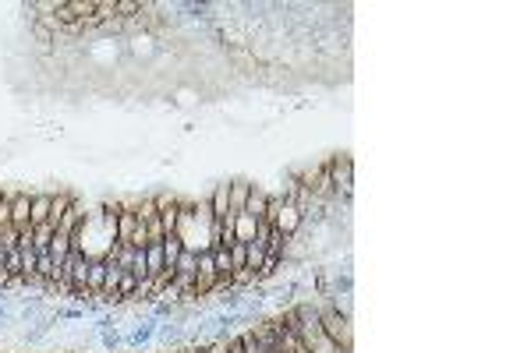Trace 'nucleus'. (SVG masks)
I'll list each match as a JSON object with an SVG mask.
<instances>
[{
    "instance_id": "1",
    "label": "nucleus",
    "mask_w": 531,
    "mask_h": 353,
    "mask_svg": "<svg viewBox=\"0 0 531 353\" xmlns=\"http://www.w3.org/2000/svg\"><path fill=\"white\" fill-rule=\"evenodd\" d=\"M280 322L305 343L308 353H340V350L330 343V336L323 332V325H319V311H315V308L294 304V308H287V311L280 315Z\"/></svg>"
},
{
    "instance_id": "2",
    "label": "nucleus",
    "mask_w": 531,
    "mask_h": 353,
    "mask_svg": "<svg viewBox=\"0 0 531 353\" xmlns=\"http://www.w3.org/2000/svg\"><path fill=\"white\" fill-rule=\"evenodd\" d=\"M319 325L330 336V343L340 350V353H351L354 350V325H351V315H340L333 304H323L319 308Z\"/></svg>"
},
{
    "instance_id": "3",
    "label": "nucleus",
    "mask_w": 531,
    "mask_h": 353,
    "mask_svg": "<svg viewBox=\"0 0 531 353\" xmlns=\"http://www.w3.org/2000/svg\"><path fill=\"white\" fill-rule=\"evenodd\" d=\"M326 166H330L333 198H351V191H354V166H351V156H333V159H326Z\"/></svg>"
},
{
    "instance_id": "4",
    "label": "nucleus",
    "mask_w": 531,
    "mask_h": 353,
    "mask_svg": "<svg viewBox=\"0 0 531 353\" xmlns=\"http://www.w3.org/2000/svg\"><path fill=\"white\" fill-rule=\"evenodd\" d=\"M11 226L18 233L32 230V195H11Z\"/></svg>"
},
{
    "instance_id": "5",
    "label": "nucleus",
    "mask_w": 531,
    "mask_h": 353,
    "mask_svg": "<svg viewBox=\"0 0 531 353\" xmlns=\"http://www.w3.org/2000/svg\"><path fill=\"white\" fill-rule=\"evenodd\" d=\"M227 191H231V184H217V191H212V198H209V216H212V223H227V216H231Z\"/></svg>"
},
{
    "instance_id": "6",
    "label": "nucleus",
    "mask_w": 531,
    "mask_h": 353,
    "mask_svg": "<svg viewBox=\"0 0 531 353\" xmlns=\"http://www.w3.org/2000/svg\"><path fill=\"white\" fill-rule=\"evenodd\" d=\"M248 195H252V184H248V181H231V191H227V202H231V216H227V219H234V216H241V212H245V205H248Z\"/></svg>"
},
{
    "instance_id": "7",
    "label": "nucleus",
    "mask_w": 531,
    "mask_h": 353,
    "mask_svg": "<svg viewBox=\"0 0 531 353\" xmlns=\"http://www.w3.org/2000/svg\"><path fill=\"white\" fill-rule=\"evenodd\" d=\"M273 329H277V346H280V353H308V350H305V343H301V339H298V336L280 322V318L273 322Z\"/></svg>"
},
{
    "instance_id": "8",
    "label": "nucleus",
    "mask_w": 531,
    "mask_h": 353,
    "mask_svg": "<svg viewBox=\"0 0 531 353\" xmlns=\"http://www.w3.org/2000/svg\"><path fill=\"white\" fill-rule=\"evenodd\" d=\"M71 205H75V198L71 195H53V202H50V219H46V226L50 230H57L61 226V219L71 212Z\"/></svg>"
},
{
    "instance_id": "9",
    "label": "nucleus",
    "mask_w": 531,
    "mask_h": 353,
    "mask_svg": "<svg viewBox=\"0 0 531 353\" xmlns=\"http://www.w3.org/2000/svg\"><path fill=\"white\" fill-rule=\"evenodd\" d=\"M145 269H149V283L167 269V262H163V244H149L145 248ZM145 286V283H142Z\"/></svg>"
},
{
    "instance_id": "10",
    "label": "nucleus",
    "mask_w": 531,
    "mask_h": 353,
    "mask_svg": "<svg viewBox=\"0 0 531 353\" xmlns=\"http://www.w3.org/2000/svg\"><path fill=\"white\" fill-rule=\"evenodd\" d=\"M103 279H106V262L92 258L89 262V297H99L103 293Z\"/></svg>"
},
{
    "instance_id": "11",
    "label": "nucleus",
    "mask_w": 531,
    "mask_h": 353,
    "mask_svg": "<svg viewBox=\"0 0 531 353\" xmlns=\"http://www.w3.org/2000/svg\"><path fill=\"white\" fill-rule=\"evenodd\" d=\"M68 255H71V237H64V233H53V244H50V258H53V265H64L68 262Z\"/></svg>"
},
{
    "instance_id": "12",
    "label": "nucleus",
    "mask_w": 531,
    "mask_h": 353,
    "mask_svg": "<svg viewBox=\"0 0 531 353\" xmlns=\"http://www.w3.org/2000/svg\"><path fill=\"white\" fill-rule=\"evenodd\" d=\"M266 205H270V195H266L262 188H255V184H252V195H248L245 212H248V216H255V219H262V216H266Z\"/></svg>"
},
{
    "instance_id": "13",
    "label": "nucleus",
    "mask_w": 531,
    "mask_h": 353,
    "mask_svg": "<svg viewBox=\"0 0 531 353\" xmlns=\"http://www.w3.org/2000/svg\"><path fill=\"white\" fill-rule=\"evenodd\" d=\"M50 202L53 195H32V226H43L50 219Z\"/></svg>"
},
{
    "instance_id": "14",
    "label": "nucleus",
    "mask_w": 531,
    "mask_h": 353,
    "mask_svg": "<svg viewBox=\"0 0 531 353\" xmlns=\"http://www.w3.org/2000/svg\"><path fill=\"white\" fill-rule=\"evenodd\" d=\"M135 219H138V223H156V219H159L156 198H138V205H135Z\"/></svg>"
},
{
    "instance_id": "15",
    "label": "nucleus",
    "mask_w": 531,
    "mask_h": 353,
    "mask_svg": "<svg viewBox=\"0 0 531 353\" xmlns=\"http://www.w3.org/2000/svg\"><path fill=\"white\" fill-rule=\"evenodd\" d=\"M135 290H138V279H135L131 272H124V276H121V286H117V297H131Z\"/></svg>"
},
{
    "instance_id": "16",
    "label": "nucleus",
    "mask_w": 531,
    "mask_h": 353,
    "mask_svg": "<svg viewBox=\"0 0 531 353\" xmlns=\"http://www.w3.org/2000/svg\"><path fill=\"white\" fill-rule=\"evenodd\" d=\"M11 226V195H0V230Z\"/></svg>"
},
{
    "instance_id": "17",
    "label": "nucleus",
    "mask_w": 531,
    "mask_h": 353,
    "mask_svg": "<svg viewBox=\"0 0 531 353\" xmlns=\"http://www.w3.org/2000/svg\"><path fill=\"white\" fill-rule=\"evenodd\" d=\"M227 353H245V346H241V339L234 336V339H227Z\"/></svg>"
},
{
    "instance_id": "18",
    "label": "nucleus",
    "mask_w": 531,
    "mask_h": 353,
    "mask_svg": "<svg viewBox=\"0 0 531 353\" xmlns=\"http://www.w3.org/2000/svg\"><path fill=\"white\" fill-rule=\"evenodd\" d=\"M262 350H266V346H262ZM266 353H280V346H273V350H266Z\"/></svg>"
},
{
    "instance_id": "19",
    "label": "nucleus",
    "mask_w": 531,
    "mask_h": 353,
    "mask_svg": "<svg viewBox=\"0 0 531 353\" xmlns=\"http://www.w3.org/2000/svg\"><path fill=\"white\" fill-rule=\"evenodd\" d=\"M181 353H202V350H181Z\"/></svg>"
},
{
    "instance_id": "20",
    "label": "nucleus",
    "mask_w": 531,
    "mask_h": 353,
    "mask_svg": "<svg viewBox=\"0 0 531 353\" xmlns=\"http://www.w3.org/2000/svg\"><path fill=\"white\" fill-rule=\"evenodd\" d=\"M202 353H209V350H202Z\"/></svg>"
}]
</instances>
